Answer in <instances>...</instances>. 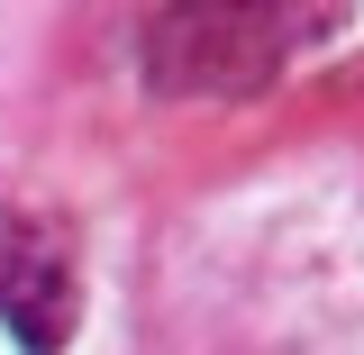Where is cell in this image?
<instances>
[{
  "label": "cell",
  "mask_w": 364,
  "mask_h": 355,
  "mask_svg": "<svg viewBox=\"0 0 364 355\" xmlns=\"http://www.w3.org/2000/svg\"><path fill=\"white\" fill-rule=\"evenodd\" d=\"M337 9H155L136 55H146V83L173 100H246Z\"/></svg>",
  "instance_id": "obj_1"
},
{
  "label": "cell",
  "mask_w": 364,
  "mask_h": 355,
  "mask_svg": "<svg viewBox=\"0 0 364 355\" xmlns=\"http://www.w3.org/2000/svg\"><path fill=\"white\" fill-rule=\"evenodd\" d=\"M82 319V265H73V237L37 210H0V328L28 355H64Z\"/></svg>",
  "instance_id": "obj_2"
}]
</instances>
